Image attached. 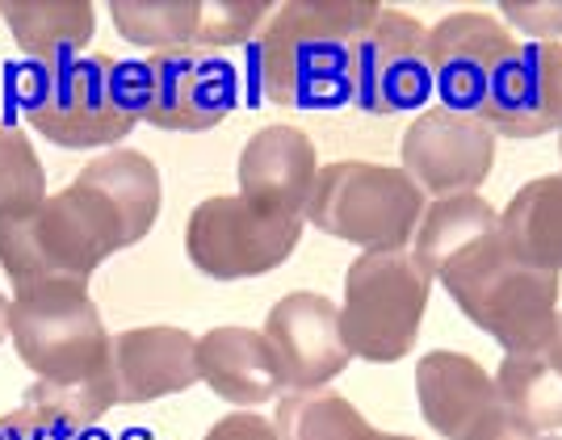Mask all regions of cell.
Wrapping results in <instances>:
<instances>
[{
	"instance_id": "44dd1931",
	"label": "cell",
	"mask_w": 562,
	"mask_h": 440,
	"mask_svg": "<svg viewBox=\"0 0 562 440\" xmlns=\"http://www.w3.org/2000/svg\"><path fill=\"white\" fill-rule=\"evenodd\" d=\"M499 239L520 264L562 273V172L516 189L513 202L499 210Z\"/></svg>"
},
{
	"instance_id": "8992f818",
	"label": "cell",
	"mask_w": 562,
	"mask_h": 440,
	"mask_svg": "<svg viewBox=\"0 0 562 440\" xmlns=\"http://www.w3.org/2000/svg\"><path fill=\"white\" fill-rule=\"evenodd\" d=\"M424 210L428 202L403 168L340 160L319 168L303 218L361 252H403L416 239Z\"/></svg>"
},
{
	"instance_id": "ba28073f",
	"label": "cell",
	"mask_w": 562,
	"mask_h": 440,
	"mask_svg": "<svg viewBox=\"0 0 562 440\" xmlns=\"http://www.w3.org/2000/svg\"><path fill=\"white\" fill-rule=\"evenodd\" d=\"M306 218H290L278 210L248 202L244 193H218L198 202L186 223V256L198 273L214 281H244L281 269Z\"/></svg>"
},
{
	"instance_id": "d6986e66",
	"label": "cell",
	"mask_w": 562,
	"mask_h": 440,
	"mask_svg": "<svg viewBox=\"0 0 562 440\" xmlns=\"http://www.w3.org/2000/svg\"><path fill=\"white\" fill-rule=\"evenodd\" d=\"M198 373L223 403L252 411L281 394V370L273 348L257 327H211L198 336Z\"/></svg>"
},
{
	"instance_id": "5b68a950",
	"label": "cell",
	"mask_w": 562,
	"mask_h": 440,
	"mask_svg": "<svg viewBox=\"0 0 562 440\" xmlns=\"http://www.w3.org/2000/svg\"><path fill=\"white\" fill-rule=\"evenodd\" d=\"M441 285L458 311L479 331H487L504 352L538 348L559 319V273H541L508 256L495 235L479 252L462 256L441 273Z\"/></svg>"
},
{
	"instance_id": "1f68e13d",
	"label": "cell",
	"mask_w": 562,
	"mask_h": 440,
	"mask_svg": "<svg viewBox=\"0 0 562 440\" xmlns=\"http://www.w3.org/2000/svg\"><path fill=\"white\" fill-rule=\"evenodd\" d=\"M4 336H9V298L0 294V340H4Z\"/></svg>"
},
{
	"instance_id": "7a4b0ae2",
	"label": "cell",
	"mask_w": 562,
	"mask_h": 440,
	"mask_svg": "<svg viewBox=\"0 0 562 440\" xmlns=\"http://www.w3.org/2000/svg\"><path fill=\"white\" fill-rule=\"evenodd\" d=\"M147 71L143 59L80 55L59 68H43L25 97L30 126L68 151H114L143 122Z\"/></svg>"
},
{
	"instance_id": "836d02e7",
	"label": "cell",
	"mask_w": 562,
	"mask_h": 440,
	"mask_svg": "<svg viewBox=\"0 0 562 440\" xmlns=\"http://www.w3.org/2000/svg\"><path fill=\"white\" fill-rule=\"evenodd\" d=\"M554 336H559V345H562V311H559V319H554Z\"/></svg>"
},
{
	"instance_id": "9a60e30c",
	"label": "cell",
	"mask_w": 562,
	"mask_h": 440,
	"mask_svg": "<svg viewBox=\"0 0 562 440\" xmlns=\"http://www.w3.org/2000/svg\"><path fill=\"white\" fill-rule=\"evenodd\" d=\"M71 185L85 193V202L97 210V218L110 227L117 252L147 239L156 218H160V202H165L160 168L151 163V156H143L135 147H114V151L89 160Z\"/></svg>"
},
{
	"instance_id": "30bf717a",
	"label": "cell",
	"mask_w": 562,
	"mask_h": 440,
	"mask_svg": "<svg viewBox=\"0 0 562 440\" xmlns=\"http://www.w3.org/2000/svg\"><path fill=\"white\" fill-rule=\"evenodd\" d=\"M428 93V30L403 9H378L352 59V105L374 117H395L420 110Z\"/></svg>"
},
{
	"instance_id": "ffe728a7",
	"label": "cell",
	"mask_w": 562,
	"mask_h": 440,
	"mask_svg": "<svg viewBox=\"0 0 562 440\" xmlns=\"http://www.w3.org/2000/svg\"><path fill=\"white\" fill-rule=\"evenodd\" d=\"M13 43L38 68H59L80 59L97 34V9L89 0H13L0 4Z\"/></svg>"
},
{
	"instance_id": "7c38bea8",
	"label": "cell",
	"mask_w": 562,
	"mask_h": 440,
	"mask_svg": "<svg viewBox=\"0 0 562 440\" xmlns=\"http://www.w3.org/2000/svg\"><path fill=\"white\" fill-rule=\"evenodd\" d=\"M516 34L483 9L449 13L428 30V68L441 105L474 114L483 105L495 76L516 59Z\"/></svg>"
},
{
	"instance_id": "2e32d148",
	"label": "cell",
	"mask_w": 562,
	"mask_h": 440,
	"mask_svg": "<svg viewBox=\"0 0 562 440\" xmlns=\"http://www.w3.org/2000/svg\"><path fill=\"white\" fill-rule=\"evenodd\" d=\"M110 370H114V398L126 407L186 394L189 386L202 382L198 336L168 324L117 331L110 345Z\"/></svg>"
},
{
	"instance_id": "5bb4252c",
	"label": "cell",
	"mask_w": 562,
	"mask_h": 440,
	"mask_svg": "<svg viewBox=\"0 0 562 440\" xmlns=\"http://www.w3.org/2000/svg\"><path fill=\"white\" fill-rule=\"evenodd\" d=\"M474 114L495 139H541L562 131V43H525Z\"/></svg>"
},
{
	"instance_id": "603a6c76",
	"label": "cell",
	"mask_w": 562,
	"mask_h": 440,
	"mask_svg": "<svg viewBox=\"0 0 562 440\" xmlns=\"http://www.w3.org/2000/svg\"><path fill=\"white\" fill-rule=\"evenodd\" d=\"M499 403L541 432H562V345L550 331L538 348L508 352L495 373Z\"/></svg>"
},
{
	"instance_id": "277c9868",
	"label": "cell",
	"mask_w": 562,
	"mask_h": 440,
	"mask_svg": "<svg viewBox=\"0 0 562 440\" xmlns=\"http://www.w3.org/2000/svg\"><path fill=\"white\" fill-rule=\"evenodd\" d=\"M117 244L76 185L47 193L22 214H0V269L13 290L34 285H89Z\"/></svg>"
},
{
	"instance_id": "4dcf8cb0",
	"label": "cell",
	"mask_w": 562,
	"mask_h": 440,
	"mask_svg": "<svg viewBox=\"0 0 562 440\" xmlns=\"http://www.w3.org/2000/svg\"><path fill=\"white\" fill-rule=\"evenodd\" d=\"M0 440H76L64 428L47 424L43 416H34L30 407H18L9 416H0Z\"/></svg>"
},
{
	"instance_id": "d6a6232c",
	"label": "cell",
	"mask_w": 562,
	"mask_h": 440,
	"mask_svg": "<svg viewBox=\"0 0 562 440\" xmlns=\"http://www.w3.org/2000/svg\"><path fill=\"white\" fill-rule=\"evenodd\" d=\"M378 440H420V437H398V432H378Z\"/></svg>"
},
{
	"instance_id": "4fadbf2b",
	"label": "cell",
	"mask_w": 562,
	"mask_h": 440,
	"mask_svg": "<svg viewBox=\"0 0 562 440\" xmlns=\"http://www.w3.org/2000/svg\"><path fill=\"white\" fill-rule=\"evenodd\" d=\"M260 331L278 357L285 391H324L349 370L352 352L340 331V306L324 294H285L269 306Z\"/></svg>"
},
{
	"instance_id": "83f0119b",
	"label": "cell",
	"mask_w": 562,
	"mask_h": 440,
	"mask_svg": "<svg viewBox=\"0 0 562 440\" xmlns=\"http://www.w3.org/2000/svg\"><path fill=\"white\" fill-rule=\"evenodd\" d=\"M499 13L508 18V30H525L533 34V43H559L562 34V4H533V0H520V4H499Z\"/></svg>"
},
{
	"instance_id": "f546056e",
	"label": "cell",
	"mask_w": 562,
	"mask_h": 440,
	"mask_svg": "<svg viewBox=\"0 0 562 440\" xmlns=\"http://www.w3.org/2000/svg\"><path fill=\"white\" fill-rule=\"evenodd\" d=\"M202 440H281L273 419L257 416V411H232V416L214 419V428Z\"/></svg>"
},
{
	"instance_id": "8fae6325",
	"label": "cell",
	"mask_w": 562,
	"mask_h": 440,
	"mask_svg": "<svg viewBox=\"0 0 562 440\" xmlns=\"http://www.w3.org/2000/svg\"><path fill=\"white\" fill-rule=\"evenodd\" d=\"M147 110L143 122L156 131H214L239 105V71L214 50H160L143 59Z\"/></svg>"
},
{
	"instance_id": "7402d4cb",
	"label": "cell",
	"mask_w": 562,
	"mask_h": 440,
	"mask_svg": "<svg viewBox=\"0 0 562 440\" xmlns=\"http://www.w3.org/2000/svg\"><path fill=\"white\" fill-rule=\"evenodd\" d=\"M499 235V210L479 198V193H462V198H441L428 202L420 227H416V260L428 278L437 281L449 264H458L462 256L479 252L487 239Z\"/></svg>"
},
{
	"instance_id": "9c48e42d",
	"label": "cell",
	"mask_w": 562,
	"mask_h": 440,
	"mask_svg": "<svg viewBox=\"0 0 562 440\" xmlns=\"http://www.w3.org/2000/svg\"><path fill=\"white\" fill-rule=\"evenodd\" d=\"M398 160L424 198H462L483 189V181L492 177L495 135L479 114L432 105L403 131Z\"/></svg>"
},
{
	"instance_id": "ac0fdd59",
	"label": "cell",
	"mask_w": 562,
	"mask_h": 440,
	"mask_svg": "<svg viewBox=\"0 0 562 440\" xmlns=\"http://www.w3.org/2000/svg\"><path fill=\"white\" fill-rule=\"evenodd\" d=\"M416 398L424 424L446 440H467V432L495 407V377L470 352L437 348L416 365Z\"/></svg>"
},
{
	"instance_id": "4316f807",
	"label": "cell",
	"mask_w": 562,
	"mask_h": 440,
	"mask_svg": "<svg viewBox=\"0 0 562 440\" xmlns=\"http://www.w3.org/2000/svg\"><path fill=\"white\" fill-rule=\"evenodd\" d=\"M265 18L273 9L265 0H202V25H198V47L193 50H227L239 43H252Z\"/></svg>"
},
{
	"instance_id": "cb8c5ba5",
	"label": "cell",
	"mask_w": 562,
	"mask_h": 440,
	"mask_svg": "<svg viewBox=\"0 0 562 440\" xmlns=\"http://www.w3.org/2000/svg\"><path fill=\"white\" fill-rule=\"evenodd\" d=\"M110 18L126 43L147 47L151 55L193 50L202 25V0H114Z\"/></svg>"
},
{
	"instance_id": "3957f363",
	"label": "cell",
	"mask_w": 562,
	"mask_h": 440,
	"mask_svg": "<svg viewBox=\"0 0 562 440\" xmlns=\"http://www.w3.org/2000/svg\"><path fill=\"white\" fill-rule=\"evenodd\" d=\"M9 336L38 382L50 386H114L110 345L89 285H34L9 302Z\"/></svg>"
},
{
	"instance_id": "52a82bcc",
	"label": "cell",
	"mask_w": 562,
	"mask_h": 440,
	"mask_svg": "<svg viewBox=\"0 0 562 440\" xmlns=\"http://www.w3.org/2000/svg\"><path fill=\"white\" fill-rule=\"evenodd\" d=\"M432 278L412 248L403 252H361L345 273L340 331L352 357L370 365H395L420 340Z\"/></svg>"
},
{
	"instance_id": "e0dca14e",
	"label": "cell",
	"mask_w": 562,
	"mask_h": 440,
	"mask_svg": "<svg viewBox=\"0 0 562 440\" xmlns=\"http://www.w3.org/2000/svg\"><path fill=\"white\" fill-rule=\"evenodd\" d=\"M235 177H239V193L248 202L303 218L315 177H319L315 139L303 135L299 126H265L244 143Z\"/></svg>"
},
{
	"instance_id": "484cf974",
	"label": "cell",
	"mask_w": 562,
	"mask_h": 440,
	"mask_svg": "<svg viewBox=\"0 0 562 440\" xmlns=\"http://www.w3.org/2000/svg\"><path fill=\"white\" fill-rule=\"evenodd\" d=\"M47 202V172L22 126L0 122V214H22Z\"/></svg>"
},
{
	"instance_id": "d4e9b609",
	"label": "cell",
	"mask_w": 562,
	"mask_h": 440,
	"mask_svg": "<svg viewBox=\"0 0 562 440\" xmlns=\"http://www.w3.org/2000/svg\"><path fill=\"white\" fill-rule=\"evenodd\" d=\"M281 440H378V428L336 391H294L273 419Z\"/></svg>"
},
{
	"instance_id": "6da1fadb",
	"label": "cell",
	"mask_w": 562,
	"mask_h": 440,
	"mask_svg": "<svg viewBox=\"0 0 562 440\" xmlns=\"http://www.w3.org/2000/svg\"><path fill=\"white\" fill-rule=\"evenodd\" d=\"M374 0H290L252 38V84L281 110H336L352 101L357 43L374 25Z\"/></svg>"
},
{
	"instance_id": "e575fe53",
	"label": "cell",
	"mask_w": 562,
	"mask_h": 440,
	"mask_svg": "<svg viewBox=\"0 0 562 440\" xmlns=\"http://www.w3.org/2000/svg\"><path fill=\"white\" fill-rule=\"evenodd\" d=\"M559 156H562V131H559Z\"/></svg>"
},
{
	"instance_id": "f1b7e54d",
	"label": "cell",
	"mask_w": 562,
	"mask_h": 440,
	"mask_svg": "<svg viewBox=\"0 0 562 440\" xmlns=\"http://www.w3.org/2000/svg\"><path fill=\"white\" fill-rule=\"evenodd\" d=\"M467 440H559V437H554V432H541L533 424H525L516 411H508V407L495 398V407L470 428Z\"/></svg>"
}]
</instances>
